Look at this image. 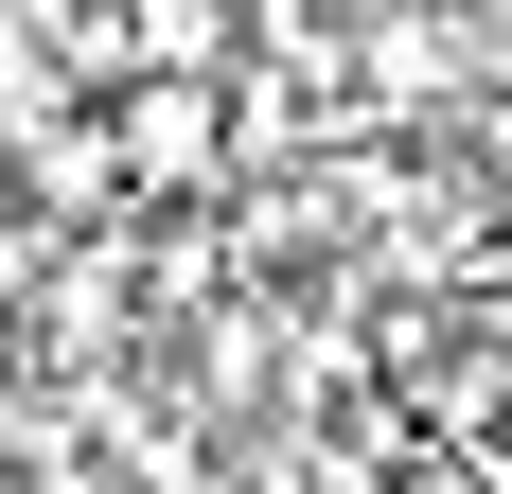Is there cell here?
<instances>
[{
	"instance_id": "obj_1",
	"label": "cell",
	"mask_w": 512,
	"mask_h": 494,
	"mask_svg": "<svg viewBox=\"0 0 512 494\" xmlns=\"http://www.w3.org/2000/svg\"><path fill=\"white\" fill-rule=\"evenodd\" d=\"M106 142H124V212H195V195H230V89L142 71V89H106Z\"/></svg>"
},
{
	"instance_id": "obj_2",
	"label": "cell",
	"mask_w": 512,
	"mask_h": 494,
	"mask_svg": "<svg viewBox=\"0 0 512 494\" xmlns=\"http://www.w3.org/2000/svg\"><path fill=\"white\" fill-rule=\"evenodd\" d=\"M301 18H318V36H371V18H389V0H301Z\"/></svg>"
}]
</instances>
